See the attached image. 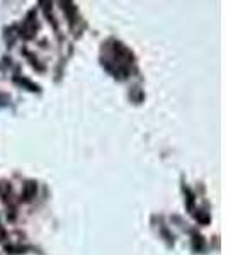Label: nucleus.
I'll use <instances>...</instances> for the list:
<instances>
[]
</instances>
